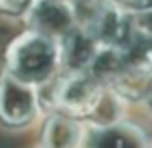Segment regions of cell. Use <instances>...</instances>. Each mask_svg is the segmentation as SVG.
<instances>
[{
	"label": "cell",
	"instance_id": "1",
	"mask_svg": "<svg viewBox=\"0 0 152 148\" xmlns=\"http://www.w3.org/2000/svg\"><path fill=\"white\" fill-rule=\"evenodd\" d=\"M8 73L27 85H45L62 66L60 42L35 31H27L8 50Z\"/></svg>",
	"mask_w": 152,
	"mask_h": 148
},
{
	"label": "cell",
	"instance_id": "2",
	"mask_svg": "<svg viewBox=\"0 0 152 148\" xmlns=\"http://www.w3.org/2000/svg\"><path fill=\"white\" fill-rule=\"evenodd\" d=\"M106 87L89 71L66 73L52 87L50 106L69 117H91Z\"/></svg>",
	"mask_w": 152,
	"mask_h": 148
},
{
	"label": "cell",
	"instance_id": "3",
	"mask_svg": "<svg viewBox=\"0 0 152 148\" xmlns=\"http://www.w3.org/2000/svg\"><path fill=\"white\" fill-rule=\"evenodd\" d=\"M83 25L89 27L100 46L118 50H127L139 37L133 15L118 2H100L91 6V15L83 21Z\"/></svg>",
	"mask_w": 152,
	"mask_h": 148
},
{
	"label": "cell",
	"instance_id": "4",
	"mask_svg": "<svg viewBox=\"0 0 152 148\" xmlns=\"http://www.w3.org/2000/svg\"><path fill=\"white\" fill-rule=\"evenodd\" d=\"M39 98L33 85L6 73L0 79V119L8 125H27L37 115Z\"/></svg>",
	"mask_w": 152,
	"mask_h": 148
},
{
	"label": "cell",
	"instance_id": "5",
	"mask_svg": "<svg viewBox=\"0 0 152 148\" xmlns=\"http://www.w3.org/2000/svg\"><path fill=\"white\" fill-rule=\"evenodd\" d=\"M31 31L50 39H62L77 25V12L69 0H33L27 10Z\"/></svg>",
	"mask_w": 152,
	"mask_h": 148
},
{
	"label": "cell",
	"instance_id": "6",
	"mask_svg": "<svg viewBox=\"0 0 152 148\" xmlns=\"http://www.w3.org/2000/svg\"><path fill=\"white\" fill-rule=\"evenodd\" d=\"M98 41L94 35L85 27L83 23H77L71 31H67L60 39V58H62V67L66 73H75V71H89L94 56H96Z\"/></svg>",
	"mask_w": 152,
	"mask_h": 148
},
{
	"label": "cell",
	"instance_id": "7",
	"mask_svg": "<svg viewBox=\"0 0 152 148\" xmlns=\"http://www.w3.org/2000/svg\"><path fill=\"white\" fill-rule=\"evenodd\" d=\"M91 148H146V137L137 125L118 121L96 127L89 137Z\"/></svg>",
	"mask_w": 152,
	"mask_h": 148
},
{
	"label": "cell",
	"instance_id": "8",
	"mask_svg": "<svg viewBox=\"0 0 152 148\" xmlns=\"http://www.w3.org/2000/svg\"><path fill=\"white\" fill-rule=\"evenodd\" d=\"M83 141V127L69 115L58 114L50 117L42 131L45 148H77Z\"/></svg>",
	"mask_w": 152,
	"mask_h": 148
},
{
	"label": "cell",
	"instance_id": "9",
	"mask_svg": "<svg viewBox=\"0 0 152 148\" xmlns=\"http://www.w3.org/2000/svg\"><path fill=\"white\" fill-rule=\"evenodd\" d=\"M91 119L94 121L96 127H106L121 121V96L114 89L106 87L94 112L91 114Z\"/></svg>",
	"mask_w": 152,
	"mask_h": 148
},
{
	"label": "cell",
	"instance_id": "10",
	"mask_svg": "<svg viewBox=\"0 0 152 148\" xmlns=\"http://www.w3.org/2000/svg\"><path fill=\"white\" fill-rule=\"evenodd\" d=\"M146 102H148V106L152 108V81H150V85H148V89H146Z\"/></svg>",
	"mask_w": 152,
	"mask_h": 148
},
{
	"label": "cell",
	"instance_id": "11",
	"mask_svg": "<svg viewBox=\"0 0 152 148\" xmlns=\"http://www.w3.org/2000/svg\"><path fill=\"white\" fill-rule=\"evenodd\" d=\"M83 4H89V6H94V4H100V2H104V0H81Z\"/></svg>",
	"mask_w": 152,
	"mask_h": 148
}]
</instances>
